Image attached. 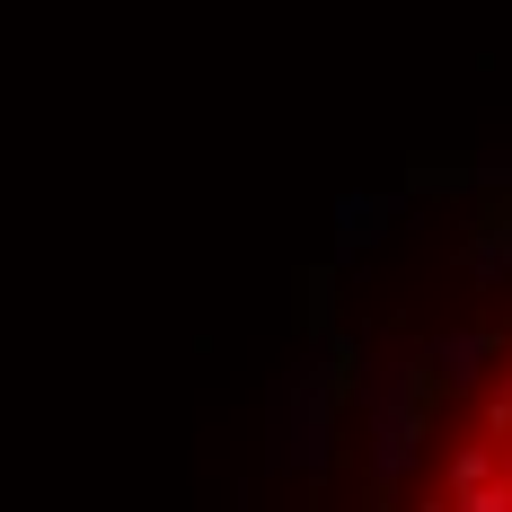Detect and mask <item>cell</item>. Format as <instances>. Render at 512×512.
Returning <instances> with one entry per match:
<instances>
[{
    "instance_id": "6da1fadb",
    "label": "cell",
    "mask_w": 512,
    "mask_h": 512,
    "mask_svg": "<svg viewBox=\"0 0 512 512\" xmlns=\"http://www.w3.org/2000/svg\"><path fill=\"white\" fill-rule=\"evenodd\" d=\"M433 371L451 380L424 442H407V486L389 512H512V301L468 354H433Z\"/></svg>"
}]
</instances>
